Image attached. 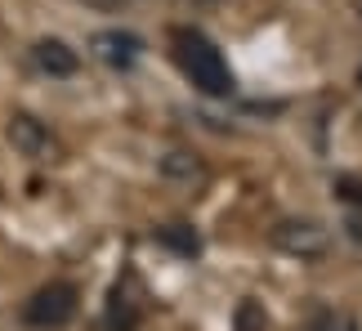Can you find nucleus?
I'll use <instances>...</instances> for the list:
<instances>
[{
    "label": "nucleus",
    "mask_w": 362,
    "mask_h": 331,
    "mask_svg": "<svg viewBox=\"0 0 362 331\" xmlns=\"http://www.w3.org/2000/svg\"><path fill=\"white\" fill-rule=\"evenodd\" d=\"M175 63L184 67V76L202 94H211V99L233 94V72H228L224 54L215 50V40H206L202 32H192V27H179L175 32Z\"/></svg>",
    "instance_id": "f257e3e1"
},
{
    "label": "nucleus",
    "mask_w": 362,
    "mask_h": 331,
    "mask_svg": "<svg viewBox=\"0 0 362 331\" xmlns=\"http://www.w3.org/2000/svg\"><path fill=\"white\" fill-rule=\"evenodd\" d=\"M269 242L273 251H282L291 260H322L331 251V228L322 219H309V215H296V219H277L269 228Z\"/></svg>",
    "instance_id": "f03ea898"
},
{
    "label": "nucleus",
    "mask_w": 362,
    "mask_h": 331,
    "mask_svg": "<svg viewBox=\"0 0 362 331\" xmlns=\"http://www.w3.org/2000/svg\"><path fill=\"white\" fill-rule=\"evenodd\" d=\"M76 305H81V296H76L72 282H49L23 305V323L36 327V331H59L76 318Z\"/></svg>",
    "instance_id": "7ed1b4c3"
},
{
    "label": "nucleus",
    "mask_w": 362,
    "mask_h": 331,
    "mask_svg": "<svg viewBox=\"0 0 362 331\" xmlns=\"http://www.w3.org/2000/svg\"><path fill=\"white\" fill-rule=\"evenodd\" d=\"M5 139L13 144V153L27 157V161H59L63 157V144L54 139V130L40 117H32V112H9Z\"/></svg>",
    "instance_id": "20e7f679"
},
{
    "label": "nucleus",
    "mask_w": 362,
    "mask_h": 331,
    "mask_svg": "<svg viewBox=\"0 0 362 331\" xmlns=\"http://www.w3.org/2000/svg\"><path fill=\"white\" fill-rule=\"evenodd\" d=\"M90 54L99 63H107L112 72H130V67L139 63V54H144V40H139L134 32H94L90 36Z\"/></svg>",
    "instance_id": "39448f33"
},
{
    "label": "nucleus",
    "mask_w": 362,
    "mask_h": 331,
    "mask_svg": "<svg viewBox=\"0 0 362 331\" xmlns=\"http://www.w3.org/2000/svg\"><path fill=\"white\" fill-rule=\"evenodd\" d=\"M32 54H36V67L49 72V76H76L81 72V54L59 36H40L32 45Z\"/></svg>",
    "instance_id": "423d86ee"
},
{
    "label": "nucleus",
    "mask_w": 362,
    "mask_h": 331,
    "mask_svg": "<svg viewBox=\"0 0 362 331\" xmlns=\"http://www.w3.org/2000/svg\"><path fill=\"white\" fill-rule=\"evenodd\" d=\"M157 170L165 179H175V184H188V188H202L206 179H211V170H206V161L197 153H188V148H170L161 161H157Z\"/></svg>",
    "instance_id": "0eeeda50"
},
{
    "label": "nucleus",
    "mask_w": 362,
    "mask_h": 331,
    "mask_svg": "<svg viewBox=\"0 0 362 331\" xmlns=\"http://www.w3.org/2000/svg\"><path fill=\"white\" fill-rule=\"evenodd\" d=\"M134 323H139V300H130L117 286V291H112V305H107V327H112V331H130Z\"/></svg>",
    "instance_id": "6e6552de"
},
{
    "label": "nucleus",
    "mask_w": 362,
    "mask_h": 331,
    "mask_svg": "<svg viewBox=\"0 0 362 331\" xmlns=\"http://www.w3.org/2000/svg\"><path fill=\"white\" fill-rule=\"evenodd\" d=\"M269 309L259 305V300H242L238 309H233V331H269Z\"/></svg>",
    "instance_id": "1a4fd4ad"
},
{
    "label": "nucleus",
    "mask_w": 362,
    "mask_h": 331,
    "mask_svg": "<svg viewBox=\"0 0 362 331\" xmlns=\"http://www.w3.org/2000/svg\"><path fill=\"white\" fill-rule=\"evenodd\" d=\"M161 242H165V246H175L179 255H197V251H202L197 233H192L188 224H170V228H161Z\"/></svg>",
    "instance_id": "9d476101"
},
{
    "label": "nucleus",
    "mask_w": 362,
    "mask_h": 331,
    "mask_svg": "<svg viewBox=\"0 0 362 331\" xmlns=\"http://www.w3.org/2000/svg\"><path fill=\"white\" fill-rule=\"evenodd\" d=\"M90 9H121V5H130V0H86Z\"/></svg>",
    "instance_id": "9b49d317"
},
{
    "label": "nucleus",
    "mask_w": 362,
    "mask_h": 331,
    "mask_svg": "<svg viewBox=\"0 0 362 331\" xmlns=\"http://www.w3.org/2000/svg\"><path fill=\"white\" fill-rule=\"evenodd\" d=\"M354 13H358V18H362V0H354Z\"/></svg>",
    "instance_id": "f8f14e48"
},
{
    "label": "nucleus",
    "mask_w": 362,
    "mask_h": 331,
    "mask_svg": "<svg viewBox=\"0 0 362 331\" xmlns=\"http://www.w3.org/2000/svg\"><path fill=\"white\" fill-rule=\"evenodd\" d=\"M358 81H362V72H358Z\"/></svg>",
    "instance_id": "ddd939ff"
}]
</instances>
